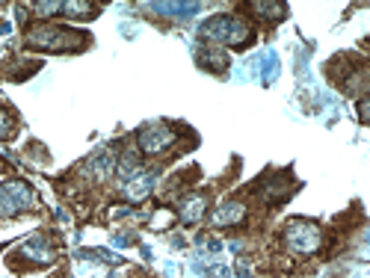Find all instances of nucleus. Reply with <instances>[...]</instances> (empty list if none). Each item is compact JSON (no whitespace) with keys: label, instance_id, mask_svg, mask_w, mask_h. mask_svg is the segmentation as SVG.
I'll list each match as a JSON object with an SVG mask.
<instances>
[{"label":"nucleus","instance_id":"f03ea898","mask_svg":"<svg viewBox=\"0 0 370 278\" xmlns=\"http://www.w3.org/2000/svg\"><path fill=\"white\" fill-rule=\"evenodd\" d=\"M287 243L294 251H299V255H311V251H317V246H320V228L306 219H299V222H290L287 225Z\"/></svg>","mask_w":370,"mask_h":278},{"label":"nucleus","instance_id":"423d86ee","mask_svg":"<svg viewBox=\"0 0 370 278\" xmlns=\"http://www.w3.org/2000/svg\"><path fill=\"white\" fill-rule=\"evenodd\" d=\"M246 216V210L240 202H226L219 207V214H217V222L219 225H234V222H240Z\"/></svg>","mask_w":370,"mask_h":278},{"label":"nucleus","instance_id":"f257e3e1","mask_svg":"<svg viewBox=\"0 0 370 278\" xmlns=\"http://www.w3.org/2000/svg\"><path fill=\"white\" fill-rule=\"evenodd\" d=\"M202 36L214 39V42H222V45H231V48H243L249 39V30H246V24L237 18H210L207 27H202Z\"/></svg>","mask_w":370,"mask_h":278},{"label":"nucleus","instance_id":"1a4fd4ad","mask_svg":"<svg viewBox=\"0 0 370 278\" xmlns=\"http://www.w3.org/2000/svg\"><path fill=\"white\" fill-rule=\"evenodd\" d=\"M9 125H12V122H9V116H6V113H0V139H4V137L9 134Z\"/></svg>","mask_w":370,"mask_h":278},{"label":"nucleus","instance_id":"0eeeda50","mask_svg":"<svg viewBox=\"0 0 370 278\" xmlns=\"http://www.w3.org/2000/svg\"><path fill=\"white\" fill-rule=\"evenodd\" d=\"M151 183H154V178H151V175H139L137 181H128L125 193H128V198H134V202H139V198H145V195L151 193Z\"/></svg>","mask_w":370,"mask_h":278},{"label":"nucleus","instance_id":"6e6552de","mask_svg":"<svg viewBox=\"0 0 370 278\" xmlns=\"http://www.w3.org/2000/svg\"><path fill=\"white\" fill-rule=\"evenodd\" d=\"M62 12L65 15H92L95 12V6H89V4H62Z\"/></svg>","mask_w":370,"mask_h":278},{"label":"nucleus","instance_id":"20e7f679","mask_svg":"<svg viewBox=\"0 0 370 278\" xmlns=\"http://www.w3.org/2000/svg\"><path fill=\"white\" fill-rule=\"evenodd\" d=\"M30 202H33V195L24 183H6V187L0 190V210H4V214H15L21 204H30Z\"/></svg>","mask_w":370,"mask_h":278},{"label":"nucleus","instance_id":"39448f33","mask_svg":"<svg viewBox=\"0 0 370 278\" xmlns=\"http://www.w3.org/2000/svg\"><path fill=\"white\" fill-rule=\"evenodd\" d=\"M205 207H207L205 198H202V195H193V198H187V202L181 204V219H184V222L202 219V216H205Z\"/></svg>","mask_w":370,"mask_h":278},{"label":"nucleus","instance_id":"7ed1b4c3","mask_svg":"<svg viewBox=\"0 0 370 278\" xmlns=\"http://www.w3.org/2000/svg\"><path fill=\"white\" fill-rule=\"evenodd\" d=\"M172 145H175V134H172L169 127H163V125H151V127H145L139 134V148L145 154H160V151L172 148Z\"/></svg>","mask_w":370,"mask_h":278}]
</instances>
